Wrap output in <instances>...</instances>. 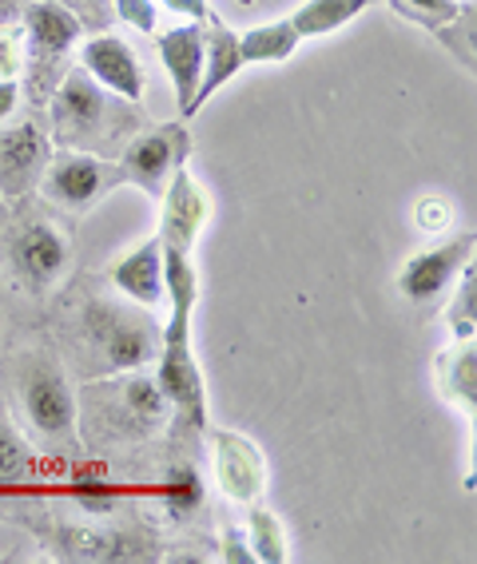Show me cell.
Returning a JSON list of instances; mask_svg holds the SVG:
<instances>
[{
  "mask_svg": "<svg viewBox=\"0 0 477 564\" xmlns=\"http://www.w3.org/2000/svg\"><path fill=\"white\" fill-rule=\"evenodd\" d=\"M112 91H104L91 80L84 68H72L61 80V88L52 91V131L56 143L64 148H104L120 135V128H128L123 111H116V104L108 100Z\"/></svg>",
  "mask_w": 477,
  "mask_h": 564,
  "instance_id": "1",
  "label": "cell"
},
{
  "mask_svg": "<svg viewBox=\"0 0 477 564\" xmlns=\"http://www.w3.org/2000/svg\"><path fill=\"white\" fill-rule=\"evenodd\" d=\"M192 318L195 311H172L167 326L160 330V358H155V382H160L167 405L192 430H207V386L199 362L192 354Z\"/></svg>",
  "mask_w": 477,
  "mask_h": 564,
  "instance_id": "2",
  "label": "cell"
},
{
  "mask_svg": "<svg viewBox=\"0 0 477 564\" xmlns=\"http://www.w3.org/2000/svg\"><path fill=\"white\" fill-rule=\"evenodd\" d=\"M88 334L96 350L104 354L108 370H143L160 358V326L143 314V306H112V303H96L84 314Z\"/></svg>",
  "mask_w": 477,
  "mask_h": 564,
  "instance_id": "3",
  "label": "cell"
},
{
  "mask_svg": "<svg viewBox=\"0 0 477 564\" xmlns=\"http://www.w3.org/2000/svg\"><path fill=\"white\" fill-rule=\"evenodd\" d=\"M4 259H9V274L21 282L29 294H48L56 291V282L68 271V239L56 223L48 219H29L21 223V231L9 235V247H4Z\"/></svg>",
  "mask_w": 477,
  "mask_h": 564,
  "instance_id": "4",
  "label": "cell"
},
{
  "mask_svg": "<svg viewBox=\"0 0 477 564\" xmlns=\"http://www.w3.org/2000/svg\"><path fill=\"white\" fill-rule=\"evenodd\" d=\"M187 152H192V135L183 123H160L152 131H140L120 155V180L135 183L148 195H163L167 180H172L175 167L187 163Z\"/></svg>",
  "mask_w": 477,
  "mask_h": 564,
  "instance_id": "5",
  "label": "cell"
},
{
  "mask_svg": "<svg viewBox=\"0 0 477 564\" xmlns=\"http://www.w3.org/2000/svg\"><path fill=\"white\" fill-rule=\"evenodd\" d=\"M474 247H477V235L466 231V235H454V239H446V242H434V247L414 251L406 262H402V271H398V279H394L398 294L414 306L437 303L442 291L462 274V267L474 262Z\"/></svg>",
  "mask_w": 477,
  "mask_h": 564,
  "instance_id": "6",
  "label": "cell"
},
{
  "mask_svg": "<svg viewBox=\"0 0 477 564\" xmlns=\"http://www.w3.org/2000/svg\"><path fill=\"white\" fill-rule=\"evenodd\" d=\"M21 402L29 417L44 437H72L76 430V398L64 378V370L52 358H32L21 373Z\"/></svg>",
  "mask_w": 477,
  "mask_h": 564,
  "instance_id": "7",
  "label": "cell"
},
{
  "mask_svg": "<svg viewBox=\"0 0 477 564\" xmlns=\"http://www.w3.org/2000/svg\"><path fill=\"white\" fill-rule=\"evenodd\" d=\"M207 219H212V195L199 187L187 163L175 167L167 187H163V207H160V247L167 254H195V242L204 235Z\"/></svg>",
  "mask_w": 477,
  "mask_h": 564,
  "instance_id": "8",
  "label": "cell"
},
{
  "mask_svg": "<svg viewBox=\"0 0 477 564\" xmlns=\"http://www.w3.org/2000/svg\"><path fill=\"white\" fill-rule=\"evenodd\" d=\"M120 183V175L91 152H61L52 155L41 175V192L48 203L64 212H88L91 203H100L104 192Z\"/></svg>",
  "mask_w": 477,
  "mask_h": 564,
  "instance_id": "9",
  "label": "cell"
},
{
  "mask_svg": "<svg viewBox=\"0 0 477 564\" xmlns=\"http://www.w3.org/2000/svg\"><path fill=\"white\" fill-rule=\"evenodd\" d=\"M52 160L48 131L36 120L0 123V195L4 199H21L41 183L44 167Z\"/></svg>",
  "mask_w": 477,
  "mask_h": 564,
  "instance_id": "10",
  "label": "cell"
},
{
  "mask_svg": "<svg viewBox=\"0 0 477 564\" xmlns=\"http://www.w3.org/2000/svg\"><path fill=\"white\" fill-rule=\"evenodd\" d=\"M215 445V481L231 497L235 505H251L267 489V462L263 449L251 437L235 434V430H212Z\"/></svg>",
  "mask_w": 477,
  "mask_h": 564,
  "instance_id": "11",
  "label": "cell"
},
{
  "mask_svg": "<svg viewBox=\"0 0 477 564\" xmlns=\"http://www.w3.org/2000/svg\"><path fill=\"white\" fill-rule=\"evenodd\" d=\"M80 64L91 80L100 84L104 91L120 96L123 104L143 100L148 80H143V68H140V61H135V52L128 48L120 36H112V32H96L91 41L80 44Z\"/></svg>",
  "mask_w": 477,
  "mask_h": 564,
  "instance_id": "12",
  "label": "cell"
},
{
  "mask_svg": "<svg viewBox=\"0 0 477 564\" xmlns=\"http://www.w3.org/2000/svg\"><path fill=\"white\" fill-rule=\"evenodd\" d=\"M24 52L36 64V72H48L52 64H61L64 52L80 44L84 24L72 17L68 9L52 4V0H32L24 9Z\"/></svg>",
  "mask_w": 477,
  "mask_h": 564,
  "instance_id": "13",
  "label": "cell"
},
{
  "mask_svg": "<svg viewBox=\"0 0 477 564\" xmlns=\"http://www.w3.org/2000/svg\"><path fill=\"white\" fill-rule=\"evenodd\" d=\"M108 279L116 282V291L128 299V303L143 306V311H155V306L167 299V286H163V247L160 235L155 239H143L140 247L116 259V267L108 271Z\"/></svg>",
  "mask_w": 477,
  "mask_h": 564,
  "instance_id": "14",
  "label": "cell"
},
{
  "mask_svg": "<svg viewBox=\"0 0 477 564\" xmlns=\"http://www.w3.org/2000/svg\"><path fill=\"white\" fill-rule=\"evenodd\" d=\"M160 61L175 84V100H180L183 116H192L195 108V88L204 76V29L199 24H180V29L160 36Z\"/></svg>",
  "mask_w": 477,
  "mask_h": 564,
  "instance_id": "15",
  "label": "cell"
},
{
  "mask_svg": "<svg viewBox=\"0 0 477 564\" xmlns=\"http://www.w3.org/2000/svg\"><path fill=\"white\" fill-rule=\"evenodd\" d=\"M243 56H239V36H235L227 24H219L215 17H207V32H204V76H199V88H195V108H204L215 91L231 84L239 72H243Z\"/></svg>",
  "mask_w": 477,
  "mask_h": 564,
  "instance_id": "16",
  "label": "cell"
},
{
  "mask_svg": "<svg viewBox=\"0 0 477 564\" xmlns=\"http://www.w3.org/2000/svg\"><path fill=\"white\" fill-rule=\"evenodd\" d=\"M434 382H437V393H442L449 405L474 413L477 410V350H474V343H454L449 350L437 354Z\"/></svg>",
  "mask_w": 477,
  "mask_h": 564,
  "instance_id": "17",
  "label": "cell"
},
{
  "mask_svg": "<svg viewBox=\"0 0 477 564\" xmlns=\"http://www.w3.org/2000/svg\"><path fill=\"white\" fill-rule=\"evenodd\" d=\"M299 41H303V36L295 32L291 17H283V21L247 29L243 36H239V56H243L247 68H251V64H283L295 56Z\"/></svg>",
  "mask_w": 477,
  "mask_h": 564,
  "instance_id": "18",
  "label": "cell"
},
{
  "mask_svg": "<svg viewBox=\"0 0 477 564\" xmlns=\"http://www.w3.org/2000/svg\"><path fill=\"white\" fill-rule=\"evenodd\" d=\"M366 4L370 0H306V4H299L291 12V24H295V32L303 41H311V36H326V32L346 29L358 12H366Z\"/></svg>",
  "mask_w": 477,
  "mask_h": 564,
  "instance_id": "19",
  "label": "cell"
},
{
  "mask_svg": "<svg viewBox=\"0 0 477 564\" xmlns=\"http://www.w3.org/2000/svg\"><path fill=\"white\" fill-rule=\"evenodd\" d=\"M160 497L172 521H192L207 501V485L195 465H175V469H167V477H163Z\"/></svg>",
  "mask_w": 477,
  "mask_h": 564,
  "instance_id": "20",
  "label": "cell"
},
{
  "mask_svg": "<svg viewBox=\"0 0 477 564\" xmlns=\"http://www.w3.org/2000/svg\"><path fill=\"white\" fill-rule=\"evenodd\" d=\"M247 544H251V556L259 564H286L291 561L286 529L271 509H251V517H247Z\"/></svg>",
  "mask_w": 477,
  "mask_h": 564,
  "instance_id": "21",
  "label": "cell"
},
{
  "mask_svg": "<svg viewBox=\"0 0 477 564\" xmlns=\"http://www.w3.org/2000/svg\"><path fill=\"white\" fill-rule=\"evenodd\" d=\"M120 405L140 430L160 425L163 413H167V398H163L160 382H155V378H143V373L140 378H128V382L120 386Z\"/></svg>",
  "mask_w": 477,
  "mask_h": 564,
  "instance_id": "22",
  "label": "cell"
},
{
  "mask_svg": "<svg viewBox=\"0 0 477 564\" xmlns=\"http://www.w3.org/2000/svg\"><path fill=\"white\" fill-rule=\"evenodd\" d=\"M446 323H449V338H454V343H474V334H477V271H474V262L462 267V282H457L454 299H449Z\"/></svg>",
  "mask_w": 477,
  "mask_h": 564,
  "instance_id": "23",
  "label": "cell"
},
{
  "mask_svg": "<svg viewBox=\"0 0 477 564\" xmlns=\"http://www.w3.org/2000/svg\"><path fill=\"white\" fill-rule=\"evenodd\" d=\"M32 477V449L9 422H0V489H17Z\"/></svg>",
  "mask_w": 477,
  "mask_h": 564,
  "instance_id": "24",
  "label": "cell"
},
{
  "mask_svg": "<svg viewBox=\"0 0 477 564\" xmlns=\"http://www.w3.org/2000/svg\"><path fill=\"white\" fill-rule=\"evenodd\" d=\"M68 494L88 509V513H112L120 505V489L104 474H76L68 481Z\"/></svg>",
  "mask_w": 477,
  "mask_h": 564,
  "instance_id": "25",
  "label": "cell"
},
{
  "mask_svg": "<svg viewBox=\"0 0 477 564\" xmlns=\"http://www.w3.org/2000/svg\"><path fill=\"white\" fill-rule=\"evenodd\" d=\"M434 32H437V41L454 52V61L462 64L466 72H474V64H477V52H474V9L457 12L454 21L437 24Z\"/></svg>",
  "mask_w": 477,
  "mask_h": 564,
  "instance_id": "26",
  "label": "cell"
},
{
  "mask_svg": "<svg viewBox=\"0 0 477 564\" xmlns=\"http://www.w3.org/2000/svg\"><path fill=\"white\" fill-rule=\"evenodd\" d=\"M390 4H394V12H402L406 21L422 24V29H430V32H434L437 24L454 21L457 12H462L457 0H390Z\"/></svg>",
  "mask_w": 477,
  "mask_h": 564,
  "instance_id": "27",
  "label": "cell"
},
{
  "mask_svg": "<svg viewBox=\"0 0 477 564\" xmlns=\"http://www.w3.org/2000/svg\"><path fill=\"white\" fill-rule=\"evenodd\" d=\"M414 223L422 227L426 235H442L454 227V203L446 195H422L414 203Z\"/></svg>",
  "mask_w": 477,
  "mask_h": 564,
  "instance_id": "28",
  "label": "cell"
},
{
  "mask_svg": "<svg viewBox=\"0 0 477 564\" xmlns=\"http://www.w3.org/2000/svg\"><path fill=\"white\" fill-rule=\"evenodd\" d=\"M24 72V32L0 29V80H17Z\"/></svg>",
  "mask_w": 477,
  "mask_h": 564,
  "instance_id": "29",
  "label": "cell"
},
{
  "mask_svg": "<svg viewBox=\"0 0 477 564\" xmlns=\"http://www.w3.org/2000/svg\"><path fill=\"white\" fill-rule=\"evenodd\" d=\"M112 12L135 32H155V17H160L155 0H112Z\"/></svg>",
  "mask_w": 477,
  "mask_h": 564,
  "instance_id": "30",
  "label": "cell"
},
{
  "mask_svg": "<svg viewBox=\"0 0 477 564\" xmlns=\"http://www.w3.org/2000/svg\"><path fill=\"white\" fill-rule=\"evenodd\" d=\"M52 4L68 9L84 29H104L108 17H112V0H52Z\"/></svg>",
  "mask_w": 477,
  "mask_h": 564,
  "instance_id": "31",
  "label": "cell"
},
{
  "mask_svg": "<svg viewBox=\"0 0 477 564\" xmlns=\"http://www.w3.org/2000/svg\"><path fill=\"white\" fill-rule=\"evenodd\" d=\"M224 556L227 564H254L251 556V544H247V533H239V529H227L224 533Z\"/></svg>",
  "mask_w": 477,
  "mask_h": 564,
  "instance_id": "32",
  "label": "cell"
},
{
  "mask_svg": "<svg viewBox=\"0 0 477 564\" xmlns=\"http://www.w3.org/2000/svg\"><path fill=\"white\" fill-rule=\"evenodd\" d=\"M17 104H21V84H17V80H0V123L17 116Z\"/></svg>",
  "mask_w": 477,
  "mask_h": 564,
  "instance_id": "33",
  "label": "cell"
},
{
  "mask_svg": "<svg viewBox=\"0 0 477 564\" xmlns=\"http://www.w3.org/2000/svg\"><path fill=\"white\" fill-rule=\"evenodd\" d=\"M160 4H167L172 12H180V17H192V21H207L212 12H207V0H160Z\"/></svg>",
  "mask_w": 477,
  "mask_h": 564,
  "instance_id": "34",
  "label": "cell"
}]
</instances>
